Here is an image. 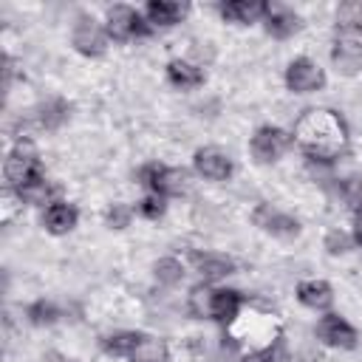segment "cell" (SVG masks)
<instances>
[{
  "label": "cell",
  "mask_w": 362,
  "mask_h": 362,
  "mask_svg": "<svg viewBox=\"0 0 362 362\" xmlns=\"http://www.w3.org/2000/svg\"><path fill=\"white\" fill-rule=\"evenodd\" d=\"M286 85L288 90L294 93H311V90H320L325 85V74L322 68L308 59V57H297L288 68H286Z\"/></svg>",
  "instance_id": "8992f818"
},
{
  "label": "cell",
  "mask_w": 362,
  "mask_h": 362,
  "mask_svg": "<svg viewBox=\"0 0 362 362\" xmlns=\"http://www.w3.org/2000/svg\"><path fill=\"white\" fill-rule=\"evenodd\" d=\"M153 272H156V280H158L161 286H175V283H181V277H184V266H181L175 257H161V260L153 266Z\"/></svg>",
  "instance_id": "cb8c5ba5"
},
{
  "label": "cell",
  "mask_w": 362,
  "mask_h": 362,
  "mask_svg": "<svg viewBox=\"0 0 362 362\" xmlns=\"http://www.w3.org/2000/svg\"><path fill=\"white\" fill-rule=\"evenodd\" d=\"M331 62L342 76H354L362 71V45L356 40H337L331 48Z\"/></svg>",
  "instance_id": "7c38bea8"
},
{
  "label": "cell",
  "mask_w": 362,
  "mask_h": 362,
  "mask_svg": "<svg viewBox=\"0 0 362 362\" xmlns=\"http://www.w3.org/2000/svg\"><path fill=\"white\" fill-rule=\"evenodd\" d=\"M354 238H356V243L362 246V209L356 212V229H354Z\"/></svg>",
  "instance_id": "d6a6232c"
},
{
  "label": "cell",
  "mask_w": 362,
  "mask_h": 362,
  "mask_svg": "<svg viewBox=\"0 0 362 362\" xmlns=\"http://www.w3.org/2000/svg\"><path fill=\"white\" fill-rule=\"evenodd\" d=\"M240 305H243L240 291H235V288H218L215 297H212V320H218V322H232V320L238 317Z\"/></svg>",
  "instance_id": "ac0fdd59"
},
{
  "label": "cell",
  "mask_w": 362,
  "mask_h": 362,
  "mask_svg": "<svg viewBox=\"0 0 362 362\" xmlns=\"http://www.w3.org/2000/svg\"><path fill=\"white\" fill-rule=\"evenodd\" d=\"M192 263L204 274V280H221V277L235 272V260L226 255H215V252H195Z\"/></svg>",
  "instance_id": "5bb4252c"
},
{
  "label": "cell",
  "mask_w": 362,
  "mask_h": 362,
  "mask_svg": "<svg viewBox=\"0 0 362 362\" xmlns=\"http://www.w3.org/2000/svg\"><path fill=\"white\" fill-rule=\"evenodd\" d=\"M107 226H113V229H124L127 223H130V209L127 206H122V204H113L110 209H107Z\"/></svg>",
  "instance_id": "4dcf8cb0"
},
{
  "label": "cell",
  "mask_w": 362,
  "mask_h": 362,
  "mask_svg": "<svg viewBox=\"0 0 362 362\" xmlns=\"http://www.w3.org/2000/svg\"><path fill=\"white\" fill-rule=\"evenodd\" d=\"M167 79L175 88H198V85H204V71L192 62L173 59V62H167Z\"/></svg>",
  "instance_id": "ffe728a7"
},
{
  "label": "cell",
  "mask_w": 362,
  "mask_h": 362,
  "mask_svg": "<svg viewBox=\"0 0 362 362\" xmlns=\"http://www.w3.org/2000/svg\"><path fill=\"white\" fill-rule=\"evenodd\" d=\"M195 170L209 178V181H226L232 175V161L226 153H221L218 147H201L195 150V158H192Z\"/></svg>",
  "instance_id": "30bf717a"
},
{
  "label": "cell",
  "mask_w": 362,
  "mask_h": 362,
  "mask_svg": "<svg viewBox=\"0 0 362 362\" xmlns=\"http://www.w3.org/2000/svg\"><path fill=\"white\" fill-rule=\"evenodd\" d=\"M240 362H274V351H272V348H260V351L246 354Z\"/></svg>",
  "instance_id": "1f68e13d"
},
{
  "label": "cell",
  "mask_w": 362,
  "mask_h": 362,
  "mask_svg": "<svg viewBox=\"0 0 362 362\" xmlns=\"http://www.w3.org/2000/svg\"><path fill=\"white\" fill-rule=\"evenodd\" d=\"M218 11H221L223 20L249 25V23H255V20H260L266 14V3H257V0H229V3H221Z\"/></svg>",
  "instance_id": "4fadbf2b"
},
{
  "label": "cell",
  "mask_w": 362,
  "mask_h": 362,
  "mask_svg": "<svg viewBox=\"0 0 362 362\" xmlns=\"http://www.w3.org/2000/svg\"><path fill=\"white\" fill-rule=\"evenodd\" d=\"M212 297H215V291L204 283V286H195V288L189 291L187 305H189V311H192L195 317H212Z\"/></svg>",
  "instance_id": "603a6c76"
},
{
  "label": "cell",
  "mask_w": 362,
  "mask_h": 362,
  "mask_svg": "<svg viewBox=\"0 0 362 362\" xmlns=\"http://www.w3.org/2000/svg\"><path fill=\"white\" fill-rule=\"evenodd\" d=\"M317 337L325 342V345H331V348H354L356 345V331H354V325L348 322V320H342L339 314H325L322 320H320V325H317Z\"/></svg>",
  "instance_id": "9c48e42d"
},
{
  "label": "cell",
  "mask_w": 362,
  "mask_h": 362,
  "mask_svg": "<svg viewBox=\"0 0 362 362\" xmlns=\"http://www.w3.org/2000/svg\"><path fill=\"white\" fill-rule=\"evenodd\" d=\"M297 300L303 305L314 308V311H322V308H328L334 303V291H331V286L325 280H305V283L297 286Z\"/></svg>",
  "instance_id": "2e32d148"
},
{
  "label": "cell",
  "mask_w": 362,
  "mask_h": 362,
  "mask_svg": "<svg viewBox=\"0 0 362 362\" xmlns=\"http://www.w3.org/2000/svg\"><path fill=\"white\" fill-rule=\"evenodd\" d=\"M187 14L184 3H170V0H150L147 3V20L153 25H175Z\"/></svg>",
  "instance_id": "d6986e66"
},
{
  "label": "cell",
  "mask_w": 362,
  "mask_h": 362,
  "mask_svg": "<svg viewBox=\"0 0 362 362\" xmlns=\"http://www.w3.org/2000/svg\"><path fill=\"white\" fill-rule=\"evenodd\" d=\"M136 331H119V334H113V337H107V339H102V348L107 351V354H116V356H127L130 354V348H133V342H136Z\"/></svg>",
  "instance_id": "484cf974"
},
{
  "label": "cell",
  "mask_w": 362,
  "mask_h": 362,
  "mask_svg": "<svg viewBox=\"0 0 362 362\" xmlns=\"http://www.w3.org/2000/svg\"><path fill=\"white\" fill-rule=\"evenodd\" d=\"M76 218H79L76 206L62 204V201H54V204L45 209V229H48L51 235H65V232H71V229L76 226Z\"/></svg>",
  "instance_id": "e0dca14e"
},
{
  "label": "cell",
  "mask_w": 362,
  "mask_h": 362,
  "mask_svg": "<svg viewBox=\"0 0 362 362\" xmlns=\"http://www.w3.org/2000/svg\"><path fill=\"white\" fill-rule=\"evenodd\" d=\"M105 31H107V37L124 42V40H133V37H147L150 34V25L141 20V14L136 8H130V6H113V8H107Z\"/></svg>",
  "instance_id": "5b68a950"
},
{
  "label": "cell",
  "mask_w": 362,
  "mask_h": 362,
  "mask_svg": "<svg viewBox=\"0 0 362 362\" xmlns=\"http://www.w3.org/2000/svg\"><path fill=\"white\" fill-rule=\"evenodd\" d=\"M71 113V105L65 99H48L40 110H37V124L45 130H57Z\"/></svg>",
  "instance_id": "44dd1931"
},
{
  "label": "cell",
  "mask_w": 362,
  "mask_h": 362,
  "mask_svg": "<svg viewBox=\"0 0 362 362\" xmlns=\"http://www.w3.org/2000/svg\"><path fill=\"white\" fill-rule=\"evenodd\" d=\"M263 20H266V31H269L272 37H277V40L291 37V34L300 31V25H303V20H300L288 6H277V3H266Z\"/></svg>",
  "instance_id": "8fae6325"
},
{
  "label": "cell",
  "mask_w": 362,
  "mask_h": 362,
  "mask_svg": "<svg viewBox=\"0 0 362 362\" xmlns=\"http://www.w3.org/2000/svg\"><path fill=\"white\" fill-rule=\"evenodd\" d=\"M54 192H57V187H51V184L42 178V181H37V184H31V187L20 189L17 195H20V201H28V204H45Z\"/></svg>",
  "instance_id": "83f0119b"
},
{
  "label": "cell",
  "mask_w": 362,
  "mask_h": 362,
  "mask_svg": "<svg viewBox=\"0 0 362 362\" xmlns=\"http://www.w3.org/2000/svg\"><path fill=\"white\" fill-rule=\"evenodd\" d=\"M337 28L339 31H351V34H362V3H345L337 11Z\"/></svg>",
  "instance_id": "7402d4cb"
},
{
  "label": "cell",
  "mask_w": 362,
  "mask_h": 362,
  "mask_svg": "<svg viewBox=\"0 0 362 362\" xmlns=\"http://www.w3.org/2000/svg\"><path fill=\"white\" fill-rule=\"evenodd\" d=\"M325 249H328V255H345L351 249V235L342 229H331L325 235Z\"/></svg>",
  "instance_id": "f1b7e54d"
},
{
  "label": "cell",
  "mask_w": 362,
  "mask_h": 362,
  "mask_svg": "<svg viewBox=\"0 0 362 362\" xmlns=\"http://www.w3.org/2000/svg\"><path fill=\"white\" fill-rule=\"evenodd\" d=\"M291 139H294V136H288L286 130H280V127H274V124H263V127L255 130V136H252V141H249V150H252L255 161L269 164V161H277V158L291 147Z\"/></svg>",
  "instance_id": "277c9868"
},
{
  "label": "cell",
  "mask_w": 362,
  "mask_h": 362,
  "mask_svg": "<svg viewBox=\"0 0 362 362\" xmlns=\"http://www.w3.org/2000/svg\"><path fill=\"white\" fill-rule=\"evenodd\" d=\"M139 215H144V218H150V221H158L161 215H164V198L161 195H147L141 204H139Z\"/></svg>",
  "instance_id": "f546056e"
},
{
  "label": "cell",
  "mask_w": 362,
  "mask_h": 362,
  "mask_svg": "<svg viewBox=\"0 0 362 362\" xmlns=\"http://www.w3.org/2000/svg\"><path fill=\"white\" fill-rule=\"evenodd\" d=\"M294 141L317 161H334L348 147V124L331 107H308L294 122Z\"/></svg>",
  "instance_id": "6da1fadb"
},
{
  "label": "cell",
  "mask_w": 362,
  "mask_h": 362,
  "mask_svg": "<svg viewBox=\"0 0 362 362\" xmlns=\"http://www.w3.org/2000/svg\"><path fill=\"white\" fill-rule=\"evenodd\" d=\"M252 221H255V226H260L263 232H269L274 238H294V235H300L297 218H291V215H286V212H280V209H274L269 204H260L252 212Z\"/></svg>",
  "instance_id": "ba28073f"
},
{
  "label": "cell",
  "mask_w": 362,
  "mask_h": 362,
  "mask_svg": "<svg viewBox=\"0 0 362 362\" xmlns=\"http://www.w3.org/2000/svg\"><path fill=\"white\" fill-rule=\"evenodd\" d=\"M71 40H74V48L85 57H102L107 51V31L93 17H79Z\"/></svg>",
  "instance_id": "52a82bcc"
},
{
  "label": "cell",
  "mask_w": 362,
  "mask_h": 362,
  "mask_svg": "<svg viewBox=\"0 0 362 362\" xmlns=\"http://www.w3.org/2000/svg\"><path fill=\"white\" fill-rule=\"evenodd\" d=\"M3 175H6V184L11 189H25L37 181H42V167L37 161V153L28 147V144H17V150L6 158L3 164Z\"/></svg>",
  "instance_id": "7a4b0ae2"
},
{
  "label": "cell",
  "mask_w": 362,
  "mask_h": 362,
  "mask_svg": "<svg viewBox=\"0 0 362 362\" xmlns=\"http://www.w3.org/2000/svg\"><path fill=\"white\" fill-rule=\"evenodd\" d=\"M25 314H28V320H31L34 325H51V322L59 320V308H57L54 303H48V300H37V303H31Z\"/></svg>",
  "instance_id": "d4e9b609"
},
{
  "label": "cell",
  "mask_w": 362,
  "mask_h": 362,
  "mask_svg": "<svg viewBox=\"0 0 362 362\" xmlns=\"http://www.w3.org/2000/svg\"><path fill=\"white\" fill-rule=\"evenodd\" d=\"M130 362H170V351L161 339L156 337H147V334H139L130 354H127Z\"/></svg>",
  "instance_id": "9a60e30c"
},
{
  "label": "cell",
  "mask_w": 362,
  "mask_h": 362,
  "mask_svg": "<svg viewBox=\"0 0 362 362\" xmlns=\"http://www.w3.org/2000/svg\"><path fill=\"white\" fill-rule=\"evenodd\" d=\"M339 195H342V201H345V206L348 209H362V181L359 178H345V181H339Z\"/></svg>",
  "instance_id": "4316f807"
},
{
  "label": "cell",
  "mask_w": 362,
  "mask_h": 362,
  "mask_svg": "<svg viewBox=\"0 0 362 362\" xmlns=\"http://www.w3.org/2000/svg\"><path fill=\"white\" fill-rule=\"evenodd\" d=\"M139 181L161 198L164 195H181L189 184V178L181 167H164V164H144L139 170Z\"/></svg>",
  "instance_id": "3957f363"
}]
</instances>
